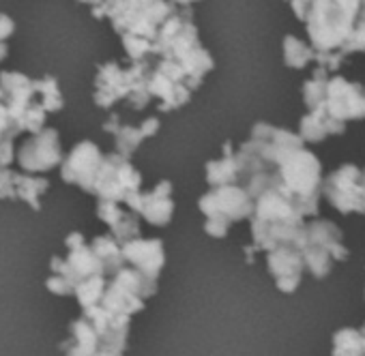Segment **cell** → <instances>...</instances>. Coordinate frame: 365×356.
I'll return each instance as SVG.
<instances>
[{
	"label": "cell",
	"mask_w": 365,
	"mask_h": 356,
	"mask_svg": "<svg viewBox=\"0 0 365 356\" xmlns=\"http://www.w3.org/2000/svg\"><path fill=\"white\" fill-rule=\"evenodd\" d=\"M76 3H80V5H88V7H93L97 0H76Z\"/></svg>",
	"instance_id": "cell-33"
},
{
	"label": "cell",
	"mask_w": 365,
	"mask_h": 356,
	"mask_svg": "<svg viewBox=\"0 0 365 356\" xmlns=\"http://www.w3.org/2000/svg\"><path fill=\"white\" fill-rule=\"evenodd\" d=\"M198 209L207 219H220L226 224H235L241 219H250L254 213V200L241 185H222L211 187L198 202Z\"/></svg>",
	"instance_id": "cell-9"
},
{
	"label": "cell",
	"mask_w": 365,
	"mask_h": 356,
	"mask_svg": "<svg viewBox=\"0 0 365 356\" xmlns=\"http://www.w3.org/2000/svg\"><path fill=\"white\" fill-rule=\"evenodd\" d=\"M148 93L161 114L185 108L194 97L185 73L165 58H157L148 65Z\"/></svg>",
	"instance_id": "cell-5"
},
{
	"label": "cell",
	"mask_w": 365,
	"mask_h": 356,
	"mask_svg": "<svg viewBox=\"0 0 365 356\" xmlns=\"http://www.w3.org/2000/svg\"><path fill=\"white\" fill-rule=\"evenodd\" d=\"M333 356H365V343L359 328H341L333 335Z\"/></svg>",
	"instance_id": "cell-21"
},
{
	"label": "cell",
	"mask_w": 365,
	"mask_h": 356,
	"mask_svg": "<svg viewBox=\"0 0 365 356\" xmlns=\"http://www.w3.org/2000/svg\"><path fill=\"white\" fill-rule=\"evenodd\" d=\"M150 56L165 58L178 65L194 93L202 86L205 78L215 69L211 52L200 41V33L194 22L192 9H176L172 16L165 18V22L157 31Z\"/></svg>",
	"instance_id": "cell-3"
},
{
	"label": "cell",
	"mask_w": 365,
	"mask_h": 356,
	"mask_svg": "<svg viewBox=\"0 0 365 356\" xmlns=\"http://www.w3.org/2000/svg\"><path fill=\"white\" fill-rule=\"evenodd\" d=\"M0 103L18 125L20 133H37L46 127L50 114L65 108L58 80L54 75L31 78L16 69L0 71Z\"/></svg>",
	"instance_id": "cell-2"
},
{
	"label": "cell",
	"mask_w": 365,
	"mask_h": 356,
	"mask_svg": "<svg viewBox=\"0 0 365 356\" xmlns=\"http://www.w3.org/2000/svg\"><path fill=\"white\" fill-rule=\"evenodd\" d=\"M172 183L159 181L150 192H133L125 198V206L135 213L138 217H144L150 226L163 228L172 221L174 215V200H172Z\"/></svg>",
	"instance_id": "cell-11"
},
{
	"label": "cell",
	"mask_w": 365,
	"mask_h": 356,
	"mask_svg": "<svg viewBox=\"0 0 365 356\" xmlns=\"http://www.w3.org/2000/svg\"><path fill=\"white\" fill-rule=\"evenodd\" d=\"M110 234L114 236V241L118 245H125V243L138 239L140 236V219H138V215L131 213V211H123L118 221L110 228Z\"/></svg>",
	"instance_id": "cell-24"
},
{
	"label": "cell",
	"mask_w": 365,
	"mask_h": 356,
	"mask_svg": "<svg viewBox=\"0 0 365 356\" xmlns=\"http://www.w3.org/2000/svg\"><path fill=\"white\" fill-rule=\"evenodd\" d=\"M50 189V181L39 174L18 172L16 176V200L26 202L33 211H41V196Z\"/></svg>",
	"instance_id": "cell-18"
},
{
	"label": "cell",
	"mask_w": 365,
	"mask_h": 356,
	"mask_svg": "<svg viewBox=\"0 0 365 356\" xmlns=\"http://www.w3.org/2000/svg\"><path fill=\"white\" fill-rule=\"evenodd\" d=\"M363 294H365V292H363Z\"/></svg>",
	"instance_id": "cell-34"
},
{
	"label": "cell",
	"mask_w": 365,
	"mask_h": 356,
	"mask_svg": "<svg viewBox=\"0 0 365 356\" xmlns=\"http://www.w3.org/2000/svg\"><path fill=\"white\" fill-rule=\"evenodd\" d=\"M286 3H290V7H292L297 20L303 22V18H305V14H307V7H309L312 0H286Z\"/></svg>",
	"instance_id": "cell-29"
},
{
	"label": "cell",
	"mask_w": 365,
	"mask_h": 356,
	"mask_svg": "<svg viewBox=\"0 0 365 356\" xmlns=\"http://www.w3.org/2000/svg\"><path fill=\"white\" fill-rule=\"evenodd\" d=\"M16 176L18 172L0 165V200H16Z\"/></svg>",
	"instance_id": "cell-27"
},
{
	"label": "cell",
	"mask_w": 365,
	"mask_h": 356,
	"mask_svg": "<svg viewBox=\"0 0 365 356\" xmlns=\"http://www.w3.org/2000/svg\"><path fill=\"white\" fill-rule=\"evenodd\" d=\"M161 122L157 116H148L142 120V125H127L120 120V116L116 112H112L106 122L101 125V129L106 133H110L114 137V152L131 159V155L140 148V144L153 135H157Z\"/></svg>",
	"instance_id": "cell-12"
},
{
	"label": "cell",
	"mask_w": 365,
	"mask_h": 356,
	"mask_svg": "<svg viewBox=\"0 0 365 356\" xmlns=\"http://www.w3.org/2000/svg\"><path fill=\"white\" fill-rule=\"evenodd\" d=\"M125 264H131L142 275L157 279L165 258H163V245L157 239H133L120 247Z\"/></svg>",
	"instance_id": "cell-14"
},
{
	"label": "cell",
	"mask_w": 365,
	"mask_h": 356,
	"mask_svg": "<svg viewBox=\"0 0 365 356\" xmlns=\"http://www.w3.org/2000/svg\"><path fill=\"white\" fill-rule=\"evenodd\" d=\"M123 215V209L118 202H110V200H97V217L108 224L110 228L118 221V217Z\"/></svg>",
	"instance_id": "cell-28"
},
{
	"label": "cell",
	"mask_w": 365,
	"mask_h": 356,
	"mask_svg": "<svg viewBox=\"0 0 365 356\" xmlns=\"http://www.w3.org/2000/svg\"><path fill=\"white\" fill-rule=\"evenodd\" d=\"M148 61L123 65L118 61H106L97 65L93 80V103L99 110H112L125 103L133 112L146 110L153 99L148 93Z\"/></svg>",
	"instance_id": "cell-4"
},
{
	"label": "cell",
	"mask_w": 365,
	"mask_h": 356,
	"mask_svg": "<svg viewBox=\"0 0 365 356\" xmlns=\"http://www.w3.org/2000/svg\"><path fill=\"white\" fill-rule=\"evenodd\" d=\"M327 135H329V133H327V129H324V125L320 122L318 116H314V114L309 112L307 116L301 118L299 137H301L303 142H322Z\"/></svg>",
	"instance_id": "cell-25"
},
{
	"label": "cell",
	"mask_w": 365,
	"mask_h": 356,
	"mask_svg": "<svg viewBox=\"0 0 365 356\" xmlns=\"http://www.w3.org/2000/svg\"><path fill=\"white\" fill-rule=\"evenodd\" d=\"M93 356H125L123 350H116V347H108V345H99L97 352Z\"/></svg>",
	"instance_id": "cell-30"
},
{
	"label": "cell",
	"mask_w": 365,
	"mask_h": 356,
	"mask_svg": "<svg viewBox=\"0 0 365 356\" xmlns=\"http://www.w3.org/2000/svg\"><path fill=\"white\" fill-rule=\"evenodd\" d=\"M207 183L209 187H222V185H237L239 172H237V159H235V146L232 142H226L222 146V157L207 163Z\"/></svg>",
	"instance_id": "cell-17"
},
{
	"label": "cell",
	"mask_w": 365,
	"mask_h": 356,
	"mask_svg": "<svg viewBox=\"0 0 365 356\" xmlns=\"http://www.w3.org/2000/svg\"><path fill=\"white\" fill-rule=\"evenodd\" d=\"M344 232L341 228H337L333 221L329 219H312L309 224H305V241L307 245H316L322 247L331 253V258L335 262H346L350 251L344 245Z\"/></svg>",
	"instance_id": "cell-15"
},
{
	"label": "cell",
	"mask_w": 365,
	"mask_h": 356,
	"mask_svg": "<svg viewBox=\"0 0 365 356\" xmlns=\"http://www.w3.org/2000/svg\"><path fill=\"white\" fill-rule=\"evenodd\" d=\"M16 22L11 16L7 14H0V63H5L9 56V39L16 33Z\"/></svg>",
	"instance_id": "cell-26"
},
{
	"label": "cell",
	"mask_w": 365,
	"mask_h": 356,
	"mask_svg": "<svg viewBox=\"0 0 365 356\" xmlns=\"http://www.w3.org/2000/svg\"><path fill=\"white\" fill-rule=\"evenodd\" d=\"M174 11L168 0H97L91 7L95 20L110 22L129 63L150 58L157 31Z\"/></svg>",
	"instance_id": "cell-1"
},
{
	"label": "cell",
	"mask_w": 365,
	"mask_h": 356,
	"mask_svg": "<svg viewBox=\"0 0 365 356\" xmlns=\"http://www.w3.org/2000/svg\"><path fill=\"white\" fill-rule=\"evenodd\" d=\"M174 9H192L194 5L202 3V0H168Z\"/></svg>",
	"instance_id": "cell-31"
},
{
	"label": "cell",
	"mask_w": 365,
	"mask_h": 356,
	"mask_svg": "<svg viewBox=\"0 0 365 356\" xmlns=\"http://www.w3.org/2000/svg\"><path fill=\"white\" fill-rule=\"evenodd\" d=\"M65 356H93L99 347V335L91 326V322L82 315L71 322L69 339L61 345Z\"/></svg>",
	"instance_id": "cell-16"
},
{
	"label": "cell",
	"mask_w": 365,
	"mask_h": 356,
	"mask_svg": "<svg viewBox=\"0 0 365 356\" xmlns=\"http://www.w3.org/2000/svg\"><path fill=\"white\" fill-rule=\"evenodd\" d=\"M267 268L273 275L277 290L284 294L297 292L305 273L303 256L294 245H277L275 249L267 251Z\"/></svg>",
	"instance_id": "cell-13"
},
{
	"label": "cell",
	"mask_w": 365,
	"mask_h": 356,
	"mask_svg": "<svg viewBox=\"0 0 365 356\" xmlns=\"http://www.w3.org/2000/svg\"><path fill=\"white\" fill-rule=\"evenodd\" d=\"M320 194L329 200V204L341 215L359 213L365 217L363 209V185H361V169L356 165H341L331 172L327 181L320 185Z\"/></svg>",
	"instance_id": "cell-8"
},
{
	"label": "cell",
	"mask_w": 365,
	"mask_h": 356,
	"mask_svg": "<svg viewBox=\"0 0 365 356\" xmlns=\"http://www.w3.org/2000/svg\"><path fill=\"white\" fill-rule=\"evenodd\" d=\"M361 185H363V209H365V169H361Z\"/></svg>",
	"instance_id": "cell-32"
},
{
	"label": "cell",
	"mask_w": 365,
	"mask_h": 356,
	"mask_svg": "<svg viewBox=\"0 0 365 356\" xmlns=\"http://www.w3.org/2000/svg\"><path fill=\"white\" fill-rule=\"evenodd\" d=\"M63 146L61 135L54 127H43L37 133H29L20 146H16V161L20 165V172L26 174H46L54 167H61L63 163Z\"/></svg>",
	"instance_id": "cell-7"
},
{
	"label": "cell",
	"mask_w": 365,
	"mask_h": 356,
	"mask_svg": "<svg viewBox=\"0 0 365 356\" xmlns=\"http://www.w3.org/2000/svg\"><path fill=\"white\" fill-rule=\"evenodd\" d=\"M103 161V150L93 140H80L61 163V178L67 185H76L84 194L93 196L95 178Z\"/></svg>",
	"instance_id": "cell-10"
},
{
	"label": "cell",
	"mask_w": 365,
	"mask_h": 356,
	"mask_svg": "<svg viewBox=\"0 0 365 356\" xmlns=\"http://www.w3.org/2000/svg\"><path fill=\"white\" fill-rule=\"evenodd\" d=\"M314 56H316L314 48H309L307 43H303L294 35H286V39H284V63H286V67L303 69L314 61Z\"/></svg>",
	"instance_id": "cell-22"
},
{
	"label": "cell",
	"mask_w": 365,
	"mask_h": 356,
	"mask_svg": "<svg viewBox=\"0 0 365 356\" xmlns=\"http://www.w3.org/2000/svg\"><path fill=\"white\" fill-rule=\"evenodd\" d=\"M106 286H108V281H106L103 275H93L88 279H84L82 283H78V288H76L73 294L78 296L82 309H88V307L99 305V300H101V296L106 292Z\"/></svg>",
	"instance_id": "cell-23"
},
{
	"label": "cell",
	"mask_w": 365,
	"mask_h": 356,
	"mask_svg": "<svg viewBox=\"0 0 365 356\" xmlns=\"http://www.w3.org/2000/svg\"><path fill=\"white\" fill-rule=\"evenodd\" d=\"M91 249H93V251H95V256L99 258L101 268H103V275H116V273L125 266L120 245L114 241V236H112V234L95 236V239H93V243H91Z\"/></svg>",
	"instance_id": "cell-19"
},
{
	"label": "cell",
	"mask_w": 365,
	"mask_h": 356,
	"mask_svg": "<svg viewBox=\"0 0 365 356\" xmlns=\"http://www.w3.org/2000/svg\"><path fill=\"white\" fill-rule=\"evenodd\" d=\"M140 189H142V174L135 169L131 159L118 152L103 155L93 187V196H97V200H110L123 204L129 194Z\"/></svg>",
	"instance_id": "cell-6"
},
{
	"label": "cell",
	"mask_w": 365,
	"mask_h": 356,
	"mask_svg": "<svg viewBox=\"0 0 365 356\" xmlns=\"http://www.w3.org/2000/svg\"><path fill=\"white\" fill-rule=\"evenodd\" d=\"M301 256H303L305 271H307L314 279H324V277L331 275L335 260L331 258V253H329L327 249L316 247V245H305V247L301 249Z\"/></svg>",
	"instance_id": "cell-20"
}]
</instances>
